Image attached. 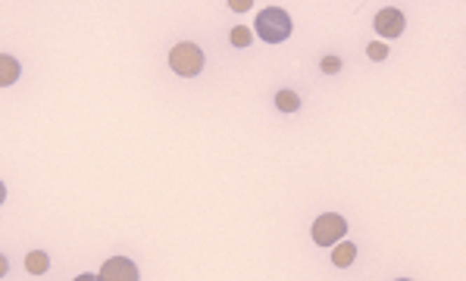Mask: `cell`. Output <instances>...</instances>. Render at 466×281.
I'll return each instance as SVG.
<instances>
[{
  "mask_svg": "<svg viewBox=\"0 0 466 281\" xmlns=\"http://www.w3.org/2000/svg\"><path fill=\"white\" fill-rule=\"evenodd\" d=\"M76 281H97V278H94V275H78Z\"/></svg>",
  "mask_w": 466,
  "mask_h": 281,
  "instance_id": "2e32d148",
  "label": "cell"
},
{
  "mask_svg": "<svg viewBox=\"0 0 466 281\" xmlns=\"http://www.w3.org/2000/svg\"><path fill=\"white\" fill-rule=\"evenodd\" d=\"M232 44L235 47H247V44H251V29H245V25L232 29Z\"/></svg>",
  "mask_w": 466,
  "mask_h": 281,
  "instance_id": "30bf717a",
  "label": "cell"
},
{
  "mask_svg": "<svg viewBox=\"0 0 466 281\" xmlns=\"http://www.w3.org/2000/svg\"><path fill=\"white\" fill-rule=\"evenodd\" d=\"M404 25H407V19H404V13L397 6H385V10L376 13V31L382 38H397L404 31Z\"/></svg>",
  "mask_w": 466,
  "mask_h": 281,
  "instance_id": "5b68a950",
  "label": "cell"
},
{
  "mask_svg": "<svg viewBox=\"0 0 466 281\" xmlns=\"http://www.w3.org/2000/svg\"><path fill=\"white\" fill-rule=\"evenodd\" d=\"M19 63L16 57H6V53H0V88H10L13 82H19Z\"/></svg>",
  "mask_w": 466,
  "mask_h": 281,
  "instance_id": "8992f818",
  "label": "cell"
},
{
  "mask_svg": "<svg viewBox=\"0 0 466 281\" xmlns=\"http://www.w3.org/2000/svg\"><path fill=\"white\" fill-rule=\"evenodd\" d=\"M401 281H407V278H401Z\"/></svg>",
  "mask_w": 466,
  "mask_h": 281,
  "instance_id": "e0dca14e",
  "label": "cell"
},
{
  "mask_svg": "<svg viewBox=\"0 0 466 281\" xmlns=\"http://www.w3.org/2000/svg\"><path fill=\"white\" fill-rule=\"evenodd\" d=\"M6 200V187H4V182H0V203Z\"/></svg>",
  "mask_w": 466,
  "mask_h": 281,
  "instance_id": "9a60e30c",
  "label": "cell"
},
{
  "mask_svg": "<svg viewBox=\"0 0 466 281\" xmlns=\"http://www.w3.org/2000/svg\"><path fill=\"white\" fill-rule=\"evenodd\" d=\"M344 231H348V222H344L338 212H326V216H320L313 222V240L320 247L338 244V240L344 238Z\"/></svg>",
  "mask_w": 466,
  "mask_h": 281,
  "instance_id": "3957f363",
  "label": "cell"
},
{
  "mask_svg": "<svg viewBox=\"0 0 466 281\" xmlns=\"http://www.w3.org/2000/svg\"><path fill=\"white\" fill-rule=\"evenodd\" d=\"M275 106H279L282 113H294L297 106H301V97H297L294 91H279L275 94Z\"/></svg>",
  "mask_w": 466,
  "mask_h": 281,
  "instance_id": "9c48e42d",
  "label": "cell"
},
{
  "mask_svg": "<svg viewBox=\"0 0 466 281\" xmlns=\"http://www.w3.org/2000/svg\"><path fill=\"white\" fill-rule=\"evenodd\" d=\"M97 281H138V266L125 257H113L100 266Z\"/></svg>",
  "mask_w": 466,
  "mask_h": 281,
  "instance_id": "277c9868",
  "label": "cell"
},
{
  "mask_svg": "<svg viewBox=\"0 0 466 281\" xmlns=\"http://www.w3.org/2000/svg\"><path fill=\"white\" fill-rule=\"evenodd\" d=\"M6 275V257H0V278Z\"/></svg>",
  "mask_w": 466,
  "mask_h": 281,
  "instance_id": "5bb4252c",
  "label": "cell"
},
{
  "mask_svg": "<svg viewBox=\"0 0 466 281\" xmlns=\"http://www.w3.org/2000/svg\"><path fill=\"white\" fill-rule=\"evenodd\" d=\"M232 10H238V13H245V10H251V0H232Z\"/></svg>",
  "mask_w": 466,
  "mask_h": 281,
  "instance_id": "4fadbf2b",
  "label": "cell"
},
{
  "mask_svg": "<svg viewBox=\"0 0 466 281\" xmlns=\"http://www.w3.org/2000/svg\"><path fill=\"white\" fill-rule=\"evenodd\" d=\"M354 259H357V247L348 244V240H341V244L335 247V253H332V263L338 266V269H344V266H350Z\"/></svg>",
  "mask_w": 466,
  "mask_h": 281,
  "instance_id": "52a82bcc",
  "label": "cell"
},
{
  "mask_svg": "<svg viewBox=\"0 0 466 281\" xmlns=\"http://www.w3.org/2000/svg\"><path fill=\"white\" fill-rule=\"evenodd\" d=\"M341 69V59L338 57H326L322 59V72H338Z\"/></svg>",
  "mask_w": 466,
  "mask_h": 281,
  "instance_id": "7c38bea8",
  "label": "cell"
},
{
  "mask_svg": "<svg viewBox=\"0 0 466 281\" xmlns=\"http://www.w3.org/2000/svg\"><path fill=\"white\" fill-rule=\"evenodd\" d=\"M366 53H369V59H376V63H379V59L388 57V47H385V44H369Z\"/></svg>",
  "mask_w": 466,
  "mask_h": 281,
  "instance_id": "8fae6325",
  "label": "cell"
},
{
  "mask_svg": "<svg viewBox=\"0 0 466 281\" xmlns=\"http://www.w3.org/2000/svg\"><path fill=\"white\" fill-rule=\"evenodd\" d=\"M47 266H50V257H47L44 250H35V253H29V257H25V269H29L32 275H44Z\"/></svg>",
  "mask_w": 466,
  "mask_h": 281,
  "instance_id": "ba28073f",
  "label": "cell"
},
{
  "mask_svg": "<svg viewBox=\"0 0 466 281\" xmlns=\"http://www.w3.org/2000/svg\"><path fill=\"white\" fill-rule=\"evenodd\" d=\"M170 66L172 72H179V75L185 78H194L200 75V69H204V50H200L198 44H175L172 53H170Z\"/></svg>",
  "mask_w": 466,
  "mask_h": 281,
  "instance_id": "7a4b0ae2",
  "label": "cell"
},
{
  "mask_svg": "<svg viewBox=\"0 0 466 281\" xmlns=\"http://www.w3.org/2000/svg\"><path fill=\"white\" fill-rule=\"evenodd\" d=\"M254 31L263 38V41L279 44V41H285V38L292 35V16H288L282 6H269V10H263L260 16H256Z\"/></svg>",
  "mask_w": 466,
  "mask_h": 281,
  "instance_id": "6da1fadb",
  "label": "cell"
}]
</instances>
